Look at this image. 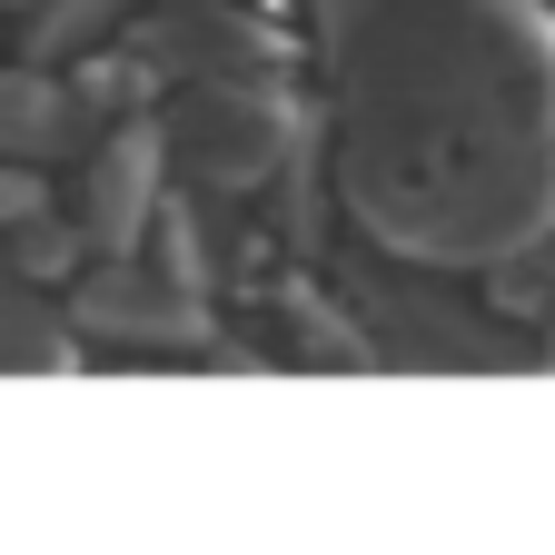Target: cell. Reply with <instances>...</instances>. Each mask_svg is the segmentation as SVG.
<instances>
[{
    "mask_svg": "<svg viewBox=\"0 0 555 555\" xmlns=\"http://www.w3.org/2000/svg\"><path fill=\"white\" fill-rule=\"evenodd\" d=\"M516 258H526L535 278H555V208H545V229H535V248H516Z\"/></svg>",
    "mask_w": 555,
    "mask_h": 555,
    "instance_id": "obj_9",
    "label": "cell"
},
{
    "mask_svg": "<svg viewBox=\"0 0 555 555\" xmlns=\"http://www.w3.org/2000/svg\"><path fill=\"white\" fill-rule=\"evenodd\" d=\"M129 11V0H50L40 11V50H69V40H100L109 21Z\"/></svg>",
    "mask_w": 555,
    "mask_h": 555,
    "instance_id": "obj_7",
    "label": "cell"
},
{
    "mask_svg": "<svg viewBox=\"0 0 555 555\" xmlns=\"http://www.w3.org/2000/svg\"><path fill=\"white\" fill-rule=\"evenodd\" d=\"M159 150L198 189H268L298 159V109L268 80H189V100L159 119Z\"/></svg>",
    "mask_w": 555,
    "mask_h": 555,
    "instance_id": "obj_2",
    "label": "cell"
},
{
    "mask_svg": "<svg viewBox=\"0 0 555 555\" xmlns=\"http://www.w3.org/2000/svg\"><path fill=\"white\" fill-rule=\"evenodd\" d=\"M80 129V90L50 80V69H0V150H60Z\"/></svg>",
    "mask_w": 555,
    "mask_h": 555,
    "instance_id": "obj_5",
    "label": "cell"
},
{
    "mask_svg": "<svg viewBox=\"0 0 555 555\" xmlns=\"http://www.w3.org/2000/svg\"><path fill=\"white\" fill-rule=\"evenodd\" d=\"M40 208V179H21V169H0V219H30Z\"/></svg>",
    "mask_w": 555,
    "mask_h": 555,
    "instance_id": "obj_8",
    "label": "cell"
},
{
    "mask_svg": "<svg viewBox=\"0 0 555 555\" xmlns=\"http://www.w3.org/2000/svg\"><path fill=\"white\" fill-rule=\"evenodd\" d=\"M69 318L100 337H129V347H179V337H198V288L150 278L129 248H100V268L69 288Z\"/></svg>",
    "mask_w": 555,
    "mask_h": 555,
    "instance_id": "obj_4",
    "label": "cell"
},
{
    "mask_svg": "<svg viewBox=\"0 0 555 555\" xmlns=\"http://www.w3.org/2000/svg\"><path fill=\"white\" fill-rule=\"evenodd\" d=\"M337 198L416 268H496L555 208V21L535 0H327Z\"/></svg>",
    "mask_w": 555,
    "mask_h": 555,
    "instance_id": "obj_1",
    "label": "cell"
},
{
    "mask_svg": "<svg viewBox=\"0 0 555 555\" xmlns=\"http://www.w3.org/2000/svg\"><path fill=\"white\" fill-rule=\"evenodd\" d=\"M60 358H69V337L30 298V278H0V367H60Z\"/></svg>",
    "mask_w": 555,
    "mask_h": 555,
    "instance_id": "obj_6",
    "label": "cell"
},
{
    "mask_svg": "<svg viewBox=\"0 0 555 555\" xmlns=\"http://www.w3.org/2000/svg\"><path fill=\"white\" fill-rule=\"evenodd\" d=\"M159 169H169L159 119H119L80 169V238L90 248H139V229L159 219Z\"/></svg>",
    "mask_w": 555,
    "mask_h": 555,
    "instance_id": "obj_3",
    "label": "cell"
}]
</instances>
